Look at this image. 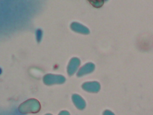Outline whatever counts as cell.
I'll return each mask as SVG.
<instances>
[{
    "label": "cell",
    "instance_id": "13",
    "mask_svg": "<svg viewBox=\"0 0 153 115\" xmlns=\"http://www.w3.org/2000/svg\"><path fill=\"white\" fill-rule=\"evenodd\" d=\"M45 115H52L51 114H45Z\"/></svg>",
    "mask_w": 153,
    "mask_h": 115
},
{
    "label": "cell",
    "instance_id": "1",
    "mask_svg": "<svg viewBox=\"0 0 153 115\" xmlns=\"http://www.w3.org/2000/svg\"><path fill=\"white\" fill-rule=\"evenodd\" d=\"M41 105L38 100L35 99H30L23 102L19 107L20 113H37L39 111Z\"/></svg>",
    "mask_w": 153,
    "mask_h": 115
},
{
    "label": "cell",
    "instance_id": "9",
    "mask_svg": "<svg viewBox=\"0 0 153 115\" xmlns=\"http://www.w3.org/2000/svg\"><path fill=\"white\" fill-rule=\"evenodd\" d=\"M43 36V32L41 29H37L35 31V37L38 43H40Z\"/></svg>",
    "mask_w": 153,
    "mask_h": 115
},
{
    "label": "cell",
    "instance_id": "11",
    "mask_svg": "<svg viewBox=\"0 0 153 115\" xmlns=\"http://www.w3.org/2000/svg\"><path fill=\"white\" fill-rule=\"evenodd\" d=\"M58 115H70V114L68 111H67L66 110H63L60 113H59V114Z\"/></svg>",
    "mask_w": 153,
    "mask_h": 115
},
{
    "label": "cell",
    "instance_id": "2",
    "mask_svg": "<svg viewBox=\"0 0 153 115\" xmlns=\"http://www.w3.org/2000/svg\"><path fill=\"white\" fill-rule=\"evenodd\" d=\"M66 78L62 75L48 74L44 76L43 81L47 85L62 84L65 82Z\"/></svg>",
    "mask_w": 153,
    "mask_h": 115
},
{
    "label": "cell",
    "instance_id": "5",
    "mask_svg": "<svg viewBox=\"0 0 153 115\" xmlns=\"http://www.w3.org/2000/svg\"><path fill=\"white\" fill-rule=\"evenodd\" d=\"M95 69V65L91 62H88L81 66L77 72V76L79 77L91 73Z\"/></svg>",
    "mask_w": 153,
    "mask_h": 115
},
{
    "label": "cell",
    "instance_id": "3",
    "mask_svg": "<svg viewBox=\"0 0 153 115\" xmlns=\"http://www.w3.org/2000/svg\"><path fill=\"white\" fill-rule=\"evenodd\" d=\"M82 88L88 92L97 93L100 89V84L97 81H87L82 84Z\"/></svg>",
    "mask_w": 153,
    "mask_h": 115
},
{
    "label": "cell",
    "instance_id": "8",
    "mask_svg": "<svg viewBox=\"0 0 153 115\" xmlns=\"http://www.w3.org/2000/svg\"><path fill=\"white\" fill-rule=\"evenodd\" d=\"M88 1L96 8H100L104 4V0H88Z\"/></svg>",
    "mask_w": 153,
    "mask_h": 115
},
{
    "label": "cell",
    "instance_id": "6",
    "mask_svg": "<svg viewBox=\"0 0 153 115\" xmlns=\"http://www.w3.org/2000/svg\"><path fill=\"white\" fill-rule=\"evenodd\" d=\"M71 28L73 31L79 34H88L90 33V31L87 27L78 22H72L71 25Z\"/></svg>",
    "mask_w": 153,
    "mask_h": 115
},
{
    "label": "cell",
    "instance_id": "4",
    "mask_svg": "<svg viewBox=\"0 0 153 115\" xmlns=\"http://www.w3.org/2000/svg\"><path fill=\"white\" fill-rule=\"evenodd\" d=\"M81 63L80 60L78 58H72L68 65L67 72L69 75H72L74 73H75Z\"/></svg>",
    "mask_w": 153,
    "mask_h": 115
},
{
    "label": "cell",
    "instance_id": "10",
    "mask_svg": "<svg viewBox=\"0 0 153 115\" xmlns=\"http://www.w3.org/2000/svg\"><path fill=\"white\" fill-rule=\"evenodd\" d=\"M103 115H115L112 111H111L110 110H105L103 113Z\"/></svg>",
    "mask_w": 153,
    "mask_h": 115
},
{
    "label": "cell",
    "instance_id": "14",
    "mask_svg": "<svg viewBox=\"0 0 153 115\" xmlns=\"http://www.w3.org/2000/svg\"><path fill=\"white\" fill-rule=\"evenodd\" d=\"M108 1V0H104V1Z\"/></svg>",
    "mask_w": 153,
    "mask_h": 115
},
{
    "label": "cell",
    "instance_id": "12",
    "mask_svg": "<svg viewBox=\"0 0 153 115\" xmlns=\"http://www.w3.org/2000/svg\"><path fill=\"white\" fill-rule=\"evenodd\" d=\"M2 69L0 68V75L2 74Z\"/></svg>",
    "mask_w": 153,
    "mask_h": 115
},
{
    "label": "cell",
    "instance_id": "7",
    "mask_svg": "<svg viewBox=\"0 0 153 115\" xmlns=\"http://www.w3.org/2000/svg\"><path fill=\"white\" fill-rule=\"evenodd\" d=\"M72 102L75 106L79 110H83L86 106V103L84 99L78 94H74L72 96Z\"/></svg>",
    "mask_w": 153,
    "mask_h": 115
}]
</instances>
